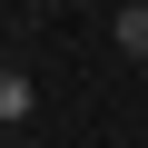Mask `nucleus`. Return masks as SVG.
<instances>
[{
    "label": "nucleus",
    "instance_id": "f257e3e1",
    "mask_svg": "<svg viewBox=\"0 0 148 148\" xmlns=\"http://www.w3.org/2000/svg\"><path fill=\"white\" fill-rule=\"evenodd\" d=\"M128 59H148V0H128V10H119V30H109Z\"/></svg>",
    "mask_w": 148,
    "mask_h": 148
},
{
    "label": "nucleus",
    "instance_id": "f03ea898",
    "mask_svg": "<svg viewBox=\"0 0 148 148\" xmlns=\"http://www.w3.org/2000/svg\"><path fill=\"white\" fill-rule=\"evenodd\" d=\"M0 119H30V79L20 69H0Z\"/></svg>",
    "mask_w": 148,
    "mask_h": 148
}]
</instances>
